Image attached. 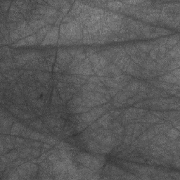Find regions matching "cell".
<instances>
[{"label":"cell","instance_id":"cell-1","mask_svg":"<svg viewBox=\"0 0 180 180\" xmlns=\"http://www.w3.org/2000/svg\"><path fill=\"white\" fill-rule=\"evenodd\" d=\"M58 27L54 26L51 29V30L46 35V38L44 39L43 42L41 43L42 45H49V44H55L58 40Z\"/></svg>","mask_w":180,"mask_h":180},{"label":"cell","instance_id":"cell-5","mask_svg":"<svg viewBox=\"0 0 180 180\" xmlns=\"http://www.w3.org/2000/svg\"><path fill=\"white\" fill-rule=\"evenodd\" d=\"M139 87V83H136V82H134V83H132L130 84L128 87L126 88V90H128L129 91H136Z\"/></svg>","mask_w":180,"mask_h":180},{"label":"cell","instance_id":"cell-2","mask_svg":"<svg viewBox=\"0 0 180 180\" xmlns=\"http://www.w3.org/2000/svg\"><path fill=\"white\" fill-rule=\"evenodd\" d=\"M52 26L51 25H46L44 28H41L40 30L38 31V34H37V39H38V42L40 43L43 39L45 38V36H46V35L48 34L49 32L51 30Z\"/></svg>","mask_w":180,"mask_h":180},{"label":"cell","instance_id":"cell-4","mask_svg":"<svg viewBox=\"0 0 180 180\" xmlns=\"http://www.w3.org/2000/svg\"><path fill=\"white\" fill-rule=\"evenodd\" d=\"M158 53H159V46H156L150 51V56L152 59H156L158 58Z\"/></svg>","mask_w":180,"mask_h":180},{"label":"cell","instance_id":"cell-3","mask_svg":"<svg viewBox=\"0 0 180 180\" xmlns=\"http://www.w3.org/2000/svg\"><path fill=\"white\" fill-rule=\"evenodd\" d=\"M167 136L171 139H178L179 136V130H176V129H170L167 131Z\"/></svg>","mask_w":180,"mask_h":180}]
</instances>
